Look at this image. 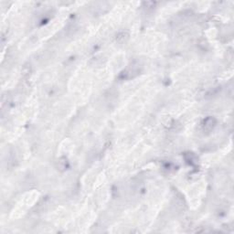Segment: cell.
Segmentation results:
<instances>
[{
  "label": "cell",
  "instance_id": "obj_1",
  "mask_svg": "<svg viewBox=\"0 0 234 234\" xmlns=\"http://www.w3.org/2000/svg\"><path fill=\"white\" fill-rule=\"evenodd\" d=\"M215 125V120L213 118H208L204 123V129L211 130Z\"/></svg>",
  "mask_w": 234,
  "mask_h": 234
}]
</instances>
